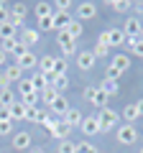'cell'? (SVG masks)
<instances>
[{"label": "cell", "instance_id": "obj_1", "mask_svg": "<svg viewBox=\"0 0 143 153\" xmlns=\"http://www.w3.org/2000/svg\"><path fill=\"white\" fill-rule=\"evenodd\" d=\"M118 120H120V112H118V110H112V107H102V110L97 112L100 133H107V130H112V128L118 125Z\"/></svg>", "mask_w": 143, "mask_h": 153}, {"label": "cell", "instance_id": "obj_2", "mask_svg": "<svg viewBox=\"0 0 143 153\" xmlns=\"http://www.w3.org/2000/svg\"><path fill=\"white\" fill-rule=\"evenodd\" d=\"M100 41H102L105 46H123L125 44V33H123V28H110V31L100 33Z\"/></svg>", "mask_w": 143, "mask_h": 153}, {"label": "cell", "instance_id": "obj_3", "mask_svg": "<svg viewBox=\"0 0 143 153\" xmlns=\"http://www.w3.org/2000/svg\"><path fill=\"white\" fill-rule=\"evenodd\" d=\"M0 49L5 51L8 56H16V59H21L23 54H26V46L21 44V41H18V38H5V41H0Z\"/></svg>", "mask_w": 143, "mask_h": 153}, {"label": "cell", "instance_id": "obj_4", "mask_svg": "<svg viewBox=\"0 0 143 153\" xmlns=\"http://www.w3.org/2000/svg\"><path fill=\"white\" fill-rule=\"evenodd\" d=\"M84 97L89 100V105H95V107H100V110L107 107V100H110L100 87H87V89H84Z\"/></svg>", "mask_w": 143, "mask_h": 153}, {"label": "cell", "instance_id": "obj_5", "mask_svg": "<svg viewBox=\"0 0 143 153\" xmlns=\"http://www.w3.org/2000/svg\"><path fill=\"white\" fill-rule=\"evenodd\" d=\"M136 140H138V130L133 125H120V128H118V143H123V146H133Z\"/></svg>", "mask_w": 143, "mask_h": 153}, {"label": "cell", "instance_id": "obj_6", "mask_svg": "<svg viewBox=\"0 0 143 153\" xmlns=\"http://www.w3.org/2000/svg\"><path fill=\"white\" fill-rule=\"evenodd\" d=\"M18 41H21V44L23 46H26V49H28V46H33V44H39V38H41V33L39 31H36V28H21V33H18Z\"/></svg>", "mask_w": 143, "mask_h": 153}, {"label": "cell", "instance_id": "obj_7", "mask_svg": "<svg viewBox=\"0 0 143 153\" xmlns=\"http://www.w3.org/2000/svg\"><path fill=\"white\" fill-rule=\"evenodd\" d=\"M141 31H143V26H141V21H138L136 16H130V18L125 21V26H123L125 38H141Z\"/></svg>", "mask_w": 143, "mask_h": 153}, {"label": "cell", "instance_id": "obj_8", "mask_svg": "<svg viewBox=\"0 0 143 153\" xmlns=\"http://www.w3.org/2000/svg\"><path fill=\"white\" fill-rule=\"evenodd\" d=\"M8 21H10L16 28H23V21H26V5H23V3H16L13 10L8 13Z\"/></svg>", "mask_w": 143, "mask_h": 153}, {"label": "cell", "instance_id": "obj_9", "mask_svg": "<svg viewBox=\"0 0 143 153\" xmlns=\"http://www.w3.org/2000/svg\"><path fill=\"white\" fill-rule=\"evenodd\" d=\"M77 16H79V21H89V18L97 16V5L89 3V0H84V3H79V5H77Z\"/></svg>", "mask_w": 143, "mask_h": 153}, {"label": "cell", "instance_id": "obj_10", "mask_svg": "<svg viewBox=\"0 0 143 153\" xmlns=\"http://www.w3.org/2000/svg\"><path fill=\"white\" fill-rule=\"evenodd\" d=\"M79 128H82V133H84L87 138L97 135V133H100V123H97V115H89V117H84V120H82V125H79Z\"/></svg>", "mask_w": 143, "mask_h": 153}, {"label": "cell", "instance_id": "obj_11", "mask_svg": "<svg viewBox=\"0 0 143 153\" xmlns=\"http://www.w3.org/2000/svg\"><path fill=\"white\" fill-rule=\"evenodd\" d=\"M13 148H16V151H28V148H31V133H13Z\"/></svg>", "mask_w": 143, "mask_h": 153}, {"label": "cell", "instance_id": "obj_12", "mask_svg": "<svg viewBox=\"0 0 143 153\" xmlns=\"http://www.w3.org/2000/svg\"><path fill=\"white\" fill-rule=\"evenodd\" d=\"M95 61H97V59H95L92 51H79V54H77V66H79L82 71H89V69L95 66Z\"/></svg>", "mask_w": 143, "mask_h": 153}, {"label": "cell", "instance_id": "obj_13", "mask_svg": "<svg viewBox=\"0 0 143 153\" xmlns=\"http://www.w3.org/2000/svg\"><path fill=\"white\" fill-rule=\"evenodd\" d=\"M61 120H64V123H66L69 128H79V125H82V120H84V115L79 112V110L69 107V110H66V115L61 117Z\"/></svg>", "mask_w": 143, "mask_h": 153}, {"label": "cell", "instance_id": "obj_14", "mask_svg": "<svg viewBox=\"0 0 143 153\" xmlns=\"http://www.w3.org/2000/svg\"><path fill=\"white\" fill-rule=\"evenodd\" d=\"M16 64H18V66H21V69H23V71H26V69H36V66H39V56L33 54V51H26V54H23V56H21V59H18V61H16Z\"/></svg>", "mask_w": 143, "mask_h": 153}, {"label": "cell", "instance_id": "obj_15", "mask_svg": "<svg viewBox=\"0 0 143 153\" xmlns=\"http://www.w3.org/2000/svg\"><path fill=\"white\" fill-rule=\"evenodd\" d=\"M49 107H51V112H54L56 117H64V115H66V110H69V102H66V97H64V94H59V97H56L54 102L49 105Z\"/></svg>", "mask_w": 143, "mask_h": 153}, {"label": "cell", "instance_id": "obj_16", "mask_svg": "<svg viewBox=\"0 0 143 153\" xmlns=\"http://www.w3.org/2000/svg\"><path fill=\"white\" fill-rule=\"evenodd\" d=\"M69 133H72V128L66 125L64 120H59L54 128H49V135H51V138H61V140H66V138H69Z\"/></svg>", "mask_w": 143, "mask_h": 153}, {"label": "cell", "instance_id": "obj_17", "mask_svg": "<svg viewBox=\"0 0 143 153\" xmlns=\"http://www.w3.org/2000/svg\"><path fill=\"white\" fill-rule=\"evenodd\" d=\"M112 69H115V71H120V74H123V71H128V69H130V56H125V54H115V56H112Z\"/></svg>", "mask_w": 143, "mask_h": 153}, {"label": "cell", "instance_id": "obj_18", "mask_svg": "<svg viewBox=\"0 0 143 153\" xmlns=\"http://www.w3.org/2000/svg\"><path fill=\"white\" fill-rule=\"evenodd\" d=\"M18 36V28L13 26L10 21H3L0 23V41H5V38H16Z\"/></svg>", "mask_w": 143, "mask_h": 153}, {"label": "cell", "instance_id": "obj_19", "mask_svg": "<svg viewBox=\"0 0 143 153\" xmlns=\"http://www.w3.org/2000/svg\"><path fill=\"white\" fill-rule=\"evenodd\" d=\"M72 23L69 13H54V31H66Z\"/></svg>", "mask_w": 143, "mask_h": 153}, {"label": "cell", "instance_id": "obj_20", "mask_svg": "<svg viewBox=\"0 0 143 153\" xmlns=\"http://www.w3.org/2000/svg\"><path fill=\"white\" fill-rule=\"evenodd\" d=\"M28 79H31V87H33V92H36V94H41L46 87H49V82H46L44 74H33V76H28Z\"/></svg>", "mask_w": 143, "mask_h": 153}, {"label": "cell", "instance_id": "obj_21", "mask_svg": "<svg viewBox=\"0 0 143 153\" xmlns=\"http://www.w3.org/2000/svg\"><path fill=\"white\" fill-rule=\"evenodd\" d=\"M100 89H102V92L107 94V97H115V94L120 92V87H118V82H115V79H102Z\"/></svg>", "mask_w": 143, "mask_h": 153}, {"label": "cell", "instance_id": "obj_22", "mask_svg": "<svg viewBox=\"0 0 143 153\" xmlns=\"http://www.w3.org/2000/svg\"><path fill=\"white\" fill-rule=\"evenodd\" d=\"M26 117V105H21V100L10 105V120H23Z\"/></svg>", "mask_w": 143, "mask_h": 153}, {"label": "cell", "instance_id": "obj_23", "mask_svg": "<svg viewBox=\"0 0 143 153\" xmlns=\"http://www.w3.org/2000/svg\"><path fill=\"white\" fill-rule=\"evenodd\" d=\"M123 117L128 120V125H133V123L141 117V115H138V110H136V102H133V105H125V107H123Z\"/></svg>", "mask_w": 143, "mask_h": 153}, {"label": "cell", "instance_id": "obj_24", "mask_svg": "<svg viewBox=\"0 0 143 153\" xmlns=\"http://www.w3.org/2000/svg\"><path fill=\"white\" fill-rule=\"evenodd\" d=\"M5 76H8V82H21V79H23V69L18 64H13V66L5 69Z\"/></svg>", "mask_w": 143, "mask_h": 153}, {"label": "cell", "instance_id": "obj_25", "mask_svg": "<svg viewBox=\"0 0 143 153\" xmlns=\"http://www.w3.org/2000/svg\"><path fill=\"white\" fill-rule=\"evenodd\" d=\"M54 16V5L51 3H36V18H49Z\"/></svg>", "mask_w": 143, "mask_h": 153}, {"label": "cell", "instance_id": "obj_26", "mask_svg": "<svg viewBox=\"0 0 143 153\" xmlns=\"http://www.w3.org/2000/svg\"><path fill=\"white\" fill-rule=\"evenodd\" d=\"M39 97H41V102H46V105H51V102H54L56 97H59V92H56V89H54V87H51V84H49V87H46L44 92L39 94Z\"/></svg>", "mask_w": 143, "mask_h": 153}, {"label": "cell", "instance_id": "obj_27", "mask_svg": "<svg viewBox=\"0 0 143 153\" xmlns=\"http://www.w3.org/2000/svg\"><path fill=\"white\" fill-rule=\"evenodd\" d=\"M66 66H69V64H66L64 56H54V74H56V76L66 74Z\"/></svg>", "mask_w": 143, "mask_h": 153}, {"label": "cell", "instance_id": "obj_28", "mask_svg": "<svg viewBox=\"0 0 143 153\" xmlns=\"http://www.w3.org/2000/svg\"><path fill=\"white\" fill-rule=\"evenodd\" d=\"M66 33L77 41V38L82 36V21H74V18H72V23H69V28H66Z\"/></svg>", "mask_w": 143, "mask_h": 153}, {"label": "cell", "instance_id": "obj_29", "mask_svg": "<svg viewBox=\"0 0 143 153\" xmlns=\"http://www.w3.org/2000/svg\"><path fill=\"white\" fill-rule=\"evenodd\" d=\"M51 87H54L56 89V92H64V89L66 87H69V76H66V74H61V76H56V79H54V82H51Z\"/></svg>", "mask_w": 143, "mask_h": 153}, {"label": "cell", "instance_id": "obj_30", "mask_svg": "<svg viewBox=\"0 0 143 153\" xmlns=\"http://www.w3.org/2000/svg\"><path fill=\"white\" fill-rule=\"evenodd\" d=\"M41 110L39 107H26V117H23V120H28V123H41Z\"/></svg>", "mask_w": 143, "mask_h": 153}, {"label": "cell", "instance_id": "obj_31", "mask_svg": "<svg viewBox=\"0 0 143 153\" xmlns=\"http://www.w3.org/2000/svg\"><path fill=\"white\" fill-rule=\"evenodd\" d=\"M13 102H16V94H13L10 89H5V92H0V107H10Z\"/></svg>", "mask_w": 143, "mask_h": 153}, {"label": "cell", "instance_id": "obj_32", "mask_svg": "<svg viewBox=\"0 0 143 153\" xmlns=\"http://www.w3.org/2000/svg\"><path fill=\"white\" fill-rule=\"evenodd\" d=\"M41 74H49V71H54V56H41Z\"/></svg>", "mask_w": 143, "mask_h": 153}, {"label": "cell", "instance_id": "obj_33", "mask_svg": "<svg viewBox=\"0 0 143 153\" xmlns=\"http://www.w3.org/2000/svg\"><path fill=\"white\" fill-rule=\"evenodd\" d=\"M110 8L115 13H125L128 8H130V3H128V0H110Z\"/></svg>", "mask_w": 143, "mask_h": 153}, {"label": "cell", "instance_id": "obj_34", "mask_svg": "<svg viewBox=\"0 0 143 153\" xmlns=\"http://www.w3.org/2000/svg\"><path fill=\"white\" fill-rule=\"evenodd\" d=\"M59 120H61V117H56V115H49V112L41 115V125H44V128H54Z\"/></svg>", "mask_w": 143, "mask_h": 153}, {"label": "cell", "instance_id": "obj_35", "mask_svg": "<svg viewBox=\"0 0 143 153\" xmlns=\"http://www.w3.org/2000/svg\"><path fill=\"white\" fill-rule=\"evenodd\" d=\"M56 44H59V46H72V44H77V41H74V38H72L66 31H59V36H56Z\"/></svg>", "mask_w": 143, "mask_h": 153}, {"label": "cell", "instance_id": "obj_36", "mask_svg": "<svg viewBox=\"0 0 143 153\" xmlns=\"http://www.w3.org/2000/svg\"><path fill=\"white\" fill-rule=\"evenodd\" d=\"M107 51H110V46H105L102 41H97L95 49H92V54H95V59H102V56H107Z\"/></svg>", "mask_w": 143, "mask_h": 153}, {"label": "cell", "instance_id": "obj_37", "mask_svg": "<svg viewBox=\"0 0 143 153\" xmlns=\"http://www.w3.org/2000/svg\"><path fill=\"white\" fill-rule=\"evenodd\" d=\"M18 92H21V97H26V94H33L31 79H21V82H18Z\"/></svg>", "mask_w": 143, "mask_h": 153}, {"label": "cell", "instance_id": "obj_38", "mask_svg": "<svg viewBox=\"0 0 143 153\" xmlns=\"http://www.w3.org/2000/svg\"><path fill=\"white\" fill-rule=\"evenodd\" d=\"M56 151H59V153H77V143H72V140H61Z\"/></svg>", "mask_w": 143, "mask_h": 153}, {"label": "cell", "instance_id": "obj_39", "mask_svg": "<svg viewBox=\"0 0 143 153\" xmlns=\"http://www.w3.org/2000/svg\"><path fill=\"white\" fill-rule=\"evenodd\" d=\"M39 28H41V31H54V16L39 18Z\"/></svg>", "mask_w": 143, "mask_h": 153}, {"label": "cell", "instance_id": "obj_40", "mask_svg": "<svg viewBox=\"0 0 143 153\" xmlns=\"http://www.w3.org/2000/svg\"><path fill=\"white\" fill-rule=\"evenodd\" d=\"M77 153H97V148H95L92 143L82 140V143H77Z\"/></svg>", "mask_w": 143, "mask_h": 153}, {"label": "cell", "instance_id": "obj_41", "mask_svg": "<svg viewBox=\"0 0 143 153\" xmlns=\"http://www.w3.org/2000/svg\"><path fill=\"white\" fill-rule=\"evenodd\" d=\"M13 133V120H0V135H10Z\"/></svg>", "mask_w": 143, "mask_h": 153}, {"label": "cell", "instance_id": "obj_42", "mask_svg": "<svg viewBox=\"0 0 143 153\" xmlns=\"http://www.w3.org/2000/svg\"><path fill=\"white\" fill-rule=\"evenodd\" d=\"M79 54V49H77V44H72V46H61V56H77Z\"/></svg>", "mask_w": 143, "mask_h": 153}, {"label": "cell", "instance_id": "obj_43", "mask_svg": "<svg viewBox=\"0 0 143 153\" xmlns=\"http://www.w3.org/2000/svg\"><path fill=\"white\" fill-rule=\"evenodd\" d=\"M69 8H72L69 0H59V3H54V13H66Z\"/></svg>", "mask_w": 143, "mask_h": 153}, {"label": "cell", "instance_id": "obj_44", "mask_svg": "<svg viewBox=\"0 0 143 153\" xmlns=\"http://www.w3.org/2000/svg\"><path fill=\"white\" fill-rule=\"evenodd\" d=\"M120 71H115V69H112V66H107V71H105V79H115V82H118V79H120Z\"/></svg>", "mask_w": 143, "mask_h": 153}, {"label": "cell", "instance_id": "obj_45", "mask_svg": "<svg viewBox=\"0 0 143 153\" xmlns=\"http://www.w3.org/2000/svg\"><path fill=\"white\" fill-rule=\"evenodd\" d=\"M5 89H10V82H8L5 74H0V92H5Z\"/></svg>", "mask_w": 143, "mask_h": 153}, {"label": "cell", "instance_id": "obj_46", "mask_svg": "<svg viewBox=\"0 0 143 153\" xmlns=\"http://www.w3.org/2000/svg\"><path fill=\"white\" fill-rule=\"evenodd\" d=\"M0 120H10V107H0Z\"/></svg>", "mask_w": 143, "mask_h": 153}, {"label": "cell", "instance_id": "obj_47", "mask_svg": "<svg viewBox=\"0 0 143 153\" xmlns=\"http://www.w3.org/2000/svg\"><path fill=\"white\" fill-rule=\"evenodd\" d=\"M136 110H138V115L143 117V100H138V102H136Z\"/></svg>", "mask_w": 143, "mask_h": 153}, {"label": "cell", "instance_id": "obj_48", "mask_svg": "<svg viewBox=\"0 0 143 153\" xmlns=\"http://www.w3.org/2000/svg\"><path fill=\"white\" fill-rule=\"evenodd\" d=\"M5 59H8V54H5V51H3V49H0V66L5 64Z\"/></svg>", "mask_w": 143, "mask_h": 153}, {"label": "cell", "instance_id": "obj_49", "mask_svg": "<svg viewBox=\"0 0 143 153\" xmlns=\"http://www.w3.org/2000/svg\"><path fill=\"white\" fill-rule=\"evenodd\" d=\"M28 153H46V151H44V148H31Z\"/></svg>", "mask_w": 143, "mask_h": 153}, {"label": "cell", "instance_id": "obj_50", "mask_svg": "<svg viewBox=\"0 0 143 153\" xmlns=\"http://www.w3.org/2000/svg\"><path fill=\"white\" fill-rule=\"evenodd\" d=\"M141 41H143V31H141Z\"/></svg>", "mask_w": 143, "mask_h": 153}, {"label": "cell", "instance_id": "obj_51", "mask_svg": "<svg viewBox=\"0 0 143 153\" xmlns=\"http://www.w3.org/2000/svg\"><path fill=\"white\" fill-rule=\"evenodd\" d=\"M141 153H143V148H141Z\"/></svg>", "mask_w": 143, "mask_h": 153}]
</instances>
